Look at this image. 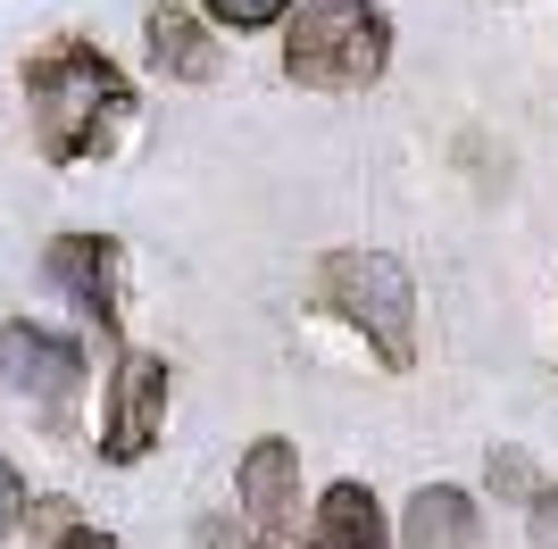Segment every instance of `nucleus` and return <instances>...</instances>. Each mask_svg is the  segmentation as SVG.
I'll use <instances>...</instances> for the list:
<instances>
[{
    "instance_id": "nucleus-1",
    "label": "nucleus",
    "mask_w": 558,
    "mask_h": 549,
    "mask_svg": "<svg viewBox=\"0 0 558 549\" xmlns=\"http://www.w3.org/2000/svg\"><path fill=\"white\" fill-rule=\"evenodd\" d=\"M25 100H34V142H43V159H59V167L109 150L117 117H134L125 75L84 42H59V50H43V59H25Z\"/></svg>"
},
{
    "instance_id": "nucleus-2",
    "label": "nucleus",
    "mask_w": 558,
    "mask_h": 549,
    "mask_svg": "<svg viewBox=\"0 0 558 549\" xmlns=\"http://www.w3.org/2000/svg\"><path fill=\"white\" fill-rule=\"evenodd\" d=\"M392 59V17L367 0H308L283 34V75L308 91H359Z\"/></svg>"
},
{
    "instance_id": "nucleus-3",
    "label": "nucleus",
    "mask_w": 558,
    "mask_h": 549,
    "mask_svg": "<svg viewBox=\"0 0 558 549\" xmlns=\"http://www.w3.org/2000/svg\"><path fill=\"white\" fill-rule=\"evenodd\" d=\"M333 317H350L384 350V366H409L417 358V300H409V267L392 251H333L326 274H317Z\"/></svg>"
},
{
    "instance_id": "nucleus-4",
    "label": "nucleus",
    "mask_w": 558,
    "mask_h": 549,
    "mask_svg": "<svg viewBox=\"0 0 558 549\" xmlns=\"http://www.w3.org/2000/svg\"><path fill=\"white\" fill-rule=\"evenodd\" d=\"M242 508H251V549H308L301 533V450L283 434L251 441V457H242Z\"/></svg>"
},
{
    "instance_id": "nucleus-5",
    "label": "nucleus",
    "mask_w": 558,
    "mask_h": 549,
    "mask_svg": "<svg viewBox=\"0 0 558 549\" xmlns=\"http://www.w3.org/2000/svg\"><path fill=\"white\" fill-rule=\"evenodd\" d=\"M167 425V358L134 350V358L117 366V391H109V425H100V457L109 466H134Z\"/></svg>"
},
{
    "instance_id": "nucleus-6",
    "label": "nucleus",
    "mask_w": 558,
    "mask_h": 549,
    "mask_svg": "<svg viewBox=\"0 0 558 549\" xmlns=\"http://www.w3.org/2000/svg\"><path fill=\"white\" fill-rule=\"evenodd\" d=\"M50 283H59L100 333H117V242L109 233H59V242H50Z\"/></svg>"
},
{
    "instance_id": "nucleus-7",
    "label": "nucleus",
    "mask_w": 558,
    "mask_h": 549,
    "mask_svg": "<svg viewBox=\"0 0 558 549\" xmlns=\"http://www.w3.org/2000/svg\"><path fill=\"white\" fill-rule=\"evenodd\" d=\"M0 375L17 391H50V400H68L84 383V350L59 342V333H34V325H0Z\"/></svg>"
},
{
    "instance_id": "nucleus-8",
    "label": "nucleus",
    "mask_w": 558,
    "mask_h": 549,
    "mask_svg": "<svg viewBox=\"0 0 558 549\" xmlns=\"http://www.w3.org/2000/svg\"><path fill=\"white\" fill-rule=\"evenodd\" d=\"M308 549H392V533H384V508H375L367 483H333L326 500H317Z\"/></svg>"
},
{
    "instance_id": "nucleus-9",
    "label": "nucleus",
    "mask_w": 558,
    "mask_h": 549,
    "mask_svg": "<svg viewBox=\"0 0 558 549\" xmlns=\"http://www.w3.org/2000/svg\"><path fill=\"white\" fill-rule=\"evenodd\" d=\"M400 541L409 549H475V500L450 491V483H425L409 516H400Z\"/></svg>"
},
{
    "instance_id": "nucleus-10",
    "label": "nucleus",
    "mask_w": 558,
    "mask_h": 549,
    "mask_svg": "<svg viewBox=\"0 0 558 549\" xmlns=\"http://www.w3.org/2000/svg\"><path fill=\"white\" fill-rule=\"evenodd\" d=\"M150 59H159V75H175V84H209L217 75V42L184 9H150Z\"/></svg>"
},
{
    "instance_id": "nucleus-11",
    "label": "nucleus",
    "mask_w": 558,
    "mask_h": 549,
    "mask_svg": "<svg viewBox=\"0 0 558 549\" xmlns=\"http://www.w3.org/2000/svg\"><path fill=\"white\" fill-rule=\"evenodd\" d=\"M209 17H217V25H233V34H251V25L292 17V0H209Z\"/></svg>"
},
{
    "instance_id": "nucleus-12",
    "label": "nucleus",
    "mask_w": 558,
    "mask_h": 549,
    "mask_svg": "<svg viewBox=\"0 0 558 549\" xmlns=\"http://www.w3.org/2000/svg\"><path fill=\"white\" fill-rule=\"evenodd\" d=\"M492 491H500V500H534V466H525V450H492Z\"/></svg>"
},
{
    "instance_id": "nucleus-13",
    "label": "nucleus",
    "mask_w": 558,
    "mask_h": 549,
    "mask_svg": "<svg viewBox=\"0 0 558 549\" xmlns=\"http://www.w3.org/2000/svg\"><path fill=\"white\" fill-rule=\"evenodd\" d=\"M25 525L43 533V541H68V533H75V500H34V508H25Z\"/></svg>"
},
{
    "instance_id": "nucleus-14",
    "label": "nucleus",
    "mask_w": 558,
    "mask_h": 549,
    "mask_svg": "<svg viewBox=\"0 0 558 549\" xmlns=\"http://www.w3.org/2000/svg\"><path fill=\"white\" fill-rule=\"evenodd\" d=\"M17 525H25V483H17V466L0 457V541H9Z\"/></svg>"
},
{
    "instance_id": "nucleus-15",
    "label": "nucleus",
    "mask_w": 558,
    "mask_h": 549,
    "mask_svg": "<svg viewBox=\"0 0 558 549\" xmlns=\"http://www.w3.org/2000/svg\"><path fill=\"white\" fill-rule=\"evenodd\" d=\"M534 541L558 549V491H534Z\"/></svg>"
},
{
    "instance_id": "nucleus-16",
    "label": "nucleus",
    "mask_w": 558,
    "mask_h": 549,
    "mask_svg": "<svg viewBox=\"0 0 558 549\" xmlns=\"http://www.w3.org/2000/svg\"><path fill=\"white\" fill-rule=\"evenodd\" d=\"M59 549H117V541H109V533H100V525H75V533H68V541H59Z\"/></svg>"
}]
</instances>
